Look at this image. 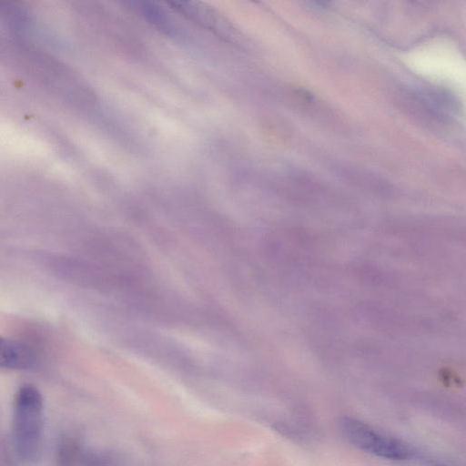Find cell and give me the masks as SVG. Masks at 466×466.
Listing matches in <instances>:
<instances>
[{
  "instance_id": "3",
  "label": "cell",
  "mask_w": 466,
  "mask_h": 466,
  "mask_svg": "<svg viewBox=\"0 0 466 466\" xmlns=\"http://www.w3.org/2000/svg\"><path fill=\"white\" fill-rule=\"evenodd\" d=\"M33 352L22 344L0 337V368L25 370L34 365Z\"/></svg>"
},
{
  "instance_id": "1",
  "label": "cell",
  "mask_w": 466,
  "mask_h": 466,
  "mask_svg": "<svg viewBox=\"0 0 466 466\" xmlns=\"http://www.w3.org/2000/svg\"><path fill=\"white\" fill-rule=\"evenodd\" d=\"M43 398L37 388L22 386L15 399L13 411V440L19 457L27 462L35 461L41 454L44 425Z\"/></svg>"
},
{
  "instance_id": "2",
  "label": "cell",
  "mask_w": 466,
  "mask_h": 466,
  "mask_svg": "<svg viewBox=\"0 0 466 466\" xmlns=\"http://www.w3.org/2000/svg\"><path fill=\"white\" fill-rule=\"evenodd\" d=\"M339 425L347 441L365 452L393 461L407 460L411 455L405 443L374 430L360 420L345 417Z\"/></svg>"
}]
</instances>
